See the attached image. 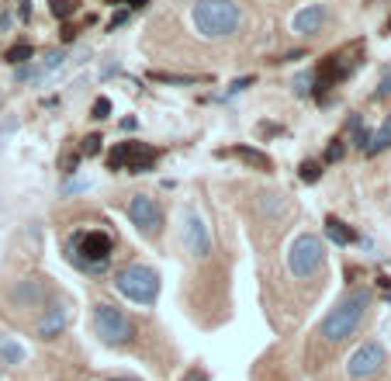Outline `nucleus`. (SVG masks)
<instances>
[{
	"label": "nucleus",
	"instance_id": "obj_21",
	"mask_svg": "<svg viewBox=\"0 0 391 381\" xmlns=\"http://www.w3.org/2000/svg\"><path fill=\"white\" fill-rule=\"evenodd\" d=\"M156 83H183V87H191V83H198V77H183V73H163V70H156V73H149Z\"/></svg>",
	"mask_w": 391,
	"mask_h": 381
},
{
	"label": "nucleus",
	"instance_id": "obj_3",
	"mask_svg": "<svg viewBox=\"0 0 391 381\" xmlns=\"http://www.w3.org/2000/svg\"><path fill=\"white\" fill-rule=\"evenodd\" d=\"M114 288L139 305H153L159 299V274L153 267H142V264H129L114 274Z\"/></svg>",
	"mask_w": 391,
	"mask_h": 381
},
{
	"label": "nucleus",
	"instance_id": "obj_27",
	"mask_svg": "<svg viewBox=\"0 0 391 381\" xmlns=\"http://www.w3.org/2000/svg\"><path fill=\"white\" fill-rule=\"evenodd\" d=\"M350 136H353V146H357V149H367V142H370V132H367L364 125H360V129H353Z\"/></svg>",
	"mask_w": 391,
	"mask_h": 381
},
{
	"label": "nucleus",
	"instance_id": "obj_13",
	"mask_svg": "<svg viewBox=\"0 0 391 381\" xmlns=\"http://www.w3.org/2000/svg\"><path fill=\"white\" fill-rule=\"evenodd\" d=\"M45 295H49V288H45L42 277H25V281L14 288V301H18V305H42Z\"/></svg>",
	"mask_w": 391,
	"mask_h": 381
},
{
	"label": "nucleus",
	"instance_id": "obj_20",
	"mask_svg": "<svg viewBox=\"0 0 391 381\" xmlns=\"http://www.w3.org/2000/svg\"><path fill=\"white\" fill-rule=\"evenodd\" d=\"M298 177H301L305 184H315V181L322 177V163H315V160H305V163L298 166Z\"/></svg>",
	"mask_w": 391,
	"mask_h": 381
},
{
	"label": "nucleus",
	"instance_id": "obj_28",
	"mask_svg": "<svg viewBox=\"0 0 391 381\" xmlns=\"http://www.w3.org/2000/svg\"><path fill=\"white\" fill-rule=\"evenodd\" d=\"M246 87H253V77H239V80H235L232 87H229V94H242Z\"/></svg>",
	"mask_w": 391,
	"mask_h": 381
},
{
	"label": "nucleus",
	"instance_id": "obj_22",
	"mask_svg": "<svg viewBox=\"0 0 391 381\" xmlns=\"http://www.w3.org/2000/svg\"><path fill=\"white\" fill-rule=\"evenodd\" d=\"M312 90H315V73H301V77L294 80V94H298V97H309Z\"/></svg>",
	"mask_w": 391,
	"mask_h": 381
},
{
	"label": "nucleus",
	"instance_id": "obj_4",
	"mask_svg": "<svg viewBox=\"0 0 391 381\" xmlns=\"http://www.w3.org/2000/svg\"><path fill=\"white\" fill-rule=\"evenodd\" d=\"M94 329H97V336L111 343V347H129L132 336H135V323H132L129 316L118 308V305H94Z\"/></svg>",
	"mask_w": 391,
	"mask_h": 381
},
{
	"label": "nucleus",
	"instance_id": "obj_30",
	"mask_svg": "<svg viewBox=\"0 0 391 381\" xmlns=\"http://www.w3.org/2000/svg\"><path fill=\"white\" fill-rule=\"evenodd\" d=\"M181 381H208V375H205V371H187Z\"/></svg>",
	"mask_w": 391,
	"mask_h": 381
},
{
	"label": "nucleus",
	"instance_id": "obj_35",
	"mask_svg": "<svg viewBox=\"0 0 391 381\" xmlns=\"http://www.w3.org/2000/svg\"><path fill=\"white\" fill-rule=\"evenodd\" d=\"M107 381H129V378H107Z\"/></svg>",
	"mask_w": 391,
	"mask_h": 381
},
{
	"label": "nucleus",
	"instance_id": "obj_1",
	"mask_svg": "<svg viewBox=\"0 0 391 381\" xmlns=\"http://www.w3.org/2000/svg\"><path fill=\"white\" fill-rule=\"evenodd\" d=\"M367 305H370V291H367V288L346 291V295L329 308V316L322 319V336H326L329 343H339V340L353 336L357 326H360V319H364Z\"/></svg>",
	"mask_w": 391,
	"mask_h": 381
},
{
	"label": "nucleus",
	"instance_id": "obj_23",
	"mask_svg": "<svg viewBox=\"0 0 391 381\" xmlns=\"http://www.w3.org/2000/svg\"><path fill=\"white\" fill-rule=\"evenodd\" d=\"M343 153H346L343 139H333V142L326 146V163H339V160H343Z\"/></svg>",
	"mask_w": 391,
	"mask_h": 381
},
{
	"label": "nucleus",
	"instance_id": "obj_31",
	"mask_svg": "<svg viewBox=\"0 0 391 381\" xmlns=\"http://www.w3.org/2000/svg\"><path fill=\"white\" fill-rule=\"evenodd\" d=\"M73 38H77V28L66 25V28H63V42H73Z\"/></svg>",
	"mask_w": 391,
	"mask_h": 381
},
{
	"label": "nucleus",
	"instance_id": "obj_32",
	"mask_svg": "<svg viewBox=\"0 0 391 381\" xmlns=\"http://www.w3.org/2000/svg\"><path fill=\"white\" fill-rule=\"evenodd\" d=\"M135 125H139V122H135V118H122V129H125V132H132V129H135Z\"/></svg>",
	"mask_w": 391,
	"mask_h": 381
},
{
	"label": "nucleus",
	"instance_id": "obj_7",
	"mask_svg": "<svg viewBox=\"0 0 391 381\" xmlns=\"http://www.w3.org/2000/svg\"><path fill=\"white\" fill-rule=\"evenodd\" d=\"M129 218H132V225L139 232H146V236H159V229H163V212H159L156 198H149V194H135L132 198Z\"/></svg>",
	"mask_w": 391,
	"mask_h": 381
},
{
	"label": "nucleus",
	"instance_id": "obj_10",
	"mask_svg": "<svg viewBox=\"0 0 391 381\" xmlns=\"http://www.w3.org/2000/svg\"><path fill=\"white\" fill-rule=\"evenodd\" d=\"M326 21H329V7L326 4H309L294 14V31L298 35H318Z\"/></svg>",
	"mask_w": 391,
	"mask_h": 381
},
{
	"label": "nucleus",
	"instance_id": "obj_29",
	"mask_svg": "<svg viewBox=\"0 0 391 381\" xmlns=\"http://www.w3.org/2000/svg\"><path fill=\"white\" fill-rule=\"evenodd\" d=\"M125 21H129V11H118V14L111 18V25H107V28L114 31V28H118V25H125Z\"/></svg>",
	"mask_w": 391,
	"mask_h": 381
},
{
	"label": "nucleus",
	"instance_id": "obj_5",
	"mask_svg": "<svg viewBox=\"0 0 391 381\" xmlns=\"http://www.w3.org/2000/svg\"><path fill=\"white\" fill-rule=\"evenodd\" d=\"M322 260H326V246L312 232H301L291 243V249H287V271L294 274V277H312V274H318Z\"/></svg>",
	"mask_w": 391,
	"mask_h": 381
},
{
	"label": "nucleus",
	"instance_id": "obj_11",
	"mask_svg": "<svg viewBox=\"0 0 391 381\" xmlns=\"http://www.w3.org/2000/svg\"><path fill=\"white\" fill-rule=\"evenodd\" d=\"M66 319H70V308H66L63 301H53V305L45 308L42 323H38V336H42V340H55V336L66 329Z\"/></svg>",
	"mask_w": 391,
	"mask_h": 381
},
{
	"label": "nucleus",
	"instance_id": "obj_2",
	"mask_svg": "<svg viewBox=\"0 0 391 381\" xmlns=\"http://www.w3.org/2000/svg\"><path fill=\"white\" fill-rule=\"evenodd\" d=\"M191 18L205 38H225L239 28V4L235 0H198Z\"/></svg>",
	"mask_w": 391,
	"mask_h": 381
},
{
	"label": "nucleus",
	"instance_id": "obj_18",
	"mask_svg": "<svg viewBox=\"0 0 391 381\" xmlns=\"http://www.w3.org/2000/svg\"><path fill=\"white\" fill-rule=\"evenodd\" d=\"M235 156H242L246 163H257L260 170H270V160H267L263 153H257V149H250V146H239V149H235Z\"/></svg>",
	"mask_w": 391,
	"mask_h": 381
},
{
	"label": "nucleus",
	"instance_id": "obj_9",
	"mask_svg": "<svg viewBox=\"0 0 391 381\" xmlns=\"http://www.w3.org/2000/svg\"><path fill=\"white\" fill-rule=\"evenodd\" d=\"M183 243H187V253H194V257H205L211 249L208 225H205V218L198 215L194 208L183 215Z\"/></svg>",
	"mask_w": 391,
	"mask_h": 381
},
{
	"label": "nucleus",
	"instance_id": "obj_12",
	"mask_svg": "<svg viewBox=\"0 0 391 381\" xmlns=\"http://www.w3.org/2000/svg\"><path fill=\"white\" fill-rule=\"evenodd\" d=\"M55 66H63V53L59 49H53V53L45 55L38 66H31V63H25V66H18V80L25 83V80H31V83H38V80H45L49 73H53Z\"/></svg>",
	"mask_w": 391,
	"mask_h": 381
},
{
	"label": "nucleus",
	"instance_id": "obj_25",
	"mask_svg": "<svg viewBox=\"0 0 391 381\" xmlns=\"http://www.w3.org/2000/svg\"><path fill=\"white\" fill-rule=\"evenodd\" d=\"M80 153H83V156H97V153H101V136H87L83 146H80Z\"/></svg>",
	"mask_w": 391,
	"mask_h": 381
},
{
	"label": "nucleus",
	"instance_id": "obj_33",
	"mask_svg": "<svg viewBox=\"0 0 391 381\" xmlns=\"http://www.w3.org/2000/svg\"><path fill=\"white\" fill-rule=\"evenodd\" d=\"M21 18H25V21L31 18V7H28V0H21Z\"/></svg>",
	"mask_w": 391,
	"mask_h": 381
},
{
	"label": "nucleus",
	"instance_id": "obj_19",
	"mask_svg": "<svg viewBox=\"0 0 391 381\" xmlns=\"http://www.w3.org/2000/svg\"><path fill=\"white\" fill-rule=\"evenodd\" d=\"M49 11H53V18L66 21L70 14H77V0H53V4H49Z\"/></svg>",
	"mask_w": 391,
	"mask_h": 381
},
{
	"label": "nucleus",
	"instance_id": "obj_26",
	"mask_svg": "<svg viewBox=\"0 0 391 381\" xmlns=\"http://www.w3.org/2000/svg\"><path fill=\"white\" fill-rule=\"evenodd\" d=\"M94 118H97V122L111 118V101H107V97H97V101H94Z\"/></svg>",
	"mask_w": 391,
	"mask_h": 381
},
{
	"label": "nucleus",
	"instance_id": "obj_6",
	"mask_svg": "<svg viewBox=\"0 0 391 381\" xmlns=\"http://www.w3.org/2000/svg\"><path fill=\"white\" fill-rule=\"evenodd\" d=\"M156 149L153 146H142V142H118L111 153H107V166L111 170H129V173H146L156 163Z\"/></svg>",
	"mask_w": 391,
	"mask_h": 381
},
{
	"label": "nucleus",
	"instance_id": "obj_8",
	"mask_svg": "<svg viewBox=\"0 0 391 381\" xmlns=\"http://www.w3.org/2000/svg\"><path fill=\"white\" fill-rule=\"evenodd\" d=\"M381 367H385V347H381V343H364L360 350H353L350 364H346L350 378H357V381L374 378Z\"/></svg>",
	"mask_w": 391,
	"mask_h": 381
},
{
	"label": "nucleus",
	"instance_id": "obj_17",
	"mask_svg": "<svg viewBox=\"0 0 391 381\" xmlns=\"http://www.w3.org/2000/svg\"><path fill=\"white\" fill-rule=\"evenodd\" d=\"M0 357H4L7 364H25V350H21L11 336H0Z\"/></svg>",
	"mask_w": 391,
	"mask_h": 381
},
{
	"label": "nucleus",
	"instance_id": "obj_34",
	"mask_svg": "<svg viewBox=\"0 0 391 381\" xmlns=\"http://www.w3.org/2000/svg\"><path fill=\"white\" fill-rule=\"evenodd\" d=\"M125 4H132V7H146L149 0H125Z\"/></svg>",
	"mask_w": 391,
	"mask_h": 381
},
{
	"label": "nucleus",
	"instance_id": "obj_15",
	"mask_svg": "<svg viewBox=\"0 0 391 381\" xmlns=\"http://www.w3.org/2000/svg\"><path fill=\"white\" fill-rule=\"evenodd\" d=\"M388 146H391V118H385V125L370 136V142H367L364 153H367V156H377V153H385Z\"/></svg>",
	"mask_w": 391,
	"mask_h": 381
},
{
	"label": "nucleus",
	"instance_id": "obj_36",
	"mask_svg": "<svg viewBox=\"0 0 391 381\" xmlns=\"http://www.w3.org/2000/svg\"><path fill=\"white\" fill-rule=\"evenodd\" d=\"M388 31H391V18H388Z\"/></svg>",
	"mask_w": 391,
	"mask_h": 381
},
{
	"label": "nucleus",
	"instance_id": "obj_14",
	"mask_svg": "<svg viewBox=\"0 0 391 381\" xmlns=\"http://www.w3.org/2000/svg\"><path fill=\"white\" fill-rule=\"evenodd\" d=\"M326 236L333 240L336 246H350V243H357V232L346 225V222H339L336 215H329L326 218Z\"/></svg>",
	"mask_w": 391,
	"mask_h": 381
},
{
	"label": "nucleus",
	"instance_id": "obj_24",
	"mask_svg": "<svg viewBox=\"0 0 391 381\" xmlns=\"http://www.w3.org/2000/svg\"><path fill=\"white\" fill-rule=\"evenodd\" d=\"M374 97L377 101H385V97H391V66L381 73V83H377V90H374Z\"/></svg>",
	"mask_w": 391,
	"mask_h": 381
},
{
	"label": "nucleus",
	"instance_id": "obj_16",
	"mask_svg": "<svg viewBox=\"0 0 391 381\" xmlns=\"http://www.w3.org/2000/svg\"><path fill=\"white\" fill-rule=\"evenodd\" d=\"M31 55H35V49H31L28 42H14V45L4 53V63H11V66H25V63H31Z\"/></svg>",
	"mask_w": 391,
	"mask_h": 381
}]
</instances>
